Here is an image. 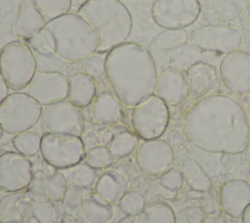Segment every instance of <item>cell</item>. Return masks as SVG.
Here are the masks:
<instances>
[{
    "instance_id": "6da1fadb",
    "label": "cell",
    "mask_w": 250,
    "mask_h": 223,
    "mask_svg": "<svg viewBox=\"0 0 250 223\" xmlns=\"http://www.w3.org/2000/svg\"><path fill=\"white\" fill-rule=\"evenodd\" d=\"M184 132L196 148L217 154L243 153L250 141V126L241 104L232 96L210 94L186 112Z\"/></svg>"
},
{
    "instance_id": "7a4b0ae2",
    "label": "cell",
    "mask_w": 250,
    "mask_h": 223,
    "mask_svg": "<svg viewBox=\"0 0 250 223\" xmlns=\"http://www.w3.org/2000/svg\"><path fill=\"white\" fill-rule=\"evenodd\" d=\"M106 79L112 92L128 108L154 94L157 68L150 51L136 42H124L105 55Z\"/></svg>"
},
{
    "instance_id": "3957f363",
    "label": "cell",
    "mask_w": 250,
    "mask_h": 223,
    "mask_svg": "<svg viewBox=\"0 0 250 223\" xmlns=\"http://www.w3.org/2000/svg\"><path fill=\"white\" fill-rule=\"evenodd\" d=\"M41 35L47 45L68 63L85 61L99 48L96 31L78 13L68 12L48 21Z\"/></svg>"
},
{
    "instance_id": "277c9868",
    "label": "cell",
    "mask_w": 250,
    "mask_h": 223,
    "mask_svg": "<svg viewBox=\"0 0 250 223\" xmlns=\"http://www.w3.org/2000/svg\"><path fill=\"white\" fill-rule=\"evenodd\" d=\"M77 13L88 21L99 37L97 53H107L124 43L131 33V14L119 0H86Z\"/></svg>"
},
{
    "instance_id": "5b68a950",
    "label": "cell",
    "mask_w": 250,
    "mask_h": 223,
    "mask_svg": "<svg viewBox=\"0 0 250 223\" xmlns=\"http://www.w3.org/2000/svg\"><path fill=\"white\" fill-rule=\"evenodd\" d=\"M0 72L9 89L23 90L36 72L33 53L26 42L14 40L2 47Z\"/></svg>"
},
{
    "instance_id": "8992f818",
    "label": "cell",
    "mask_w": 250,
    "mask_h": 223,
    "mask_svg": "<svg viewBox=\"0 0 250 223\" xmlns=\"http://www.w3.org/2000/svg\"><path fill=\"white\" fill-rule=\"evenodd\" d=\"M43 106L25 92L11 93L0 105V126L8 134L33 128L41 118Z\"/></svg>"
},
{
    "instance_id": "52a82bcc",
    "label": "cell",
    "mask_w": 250,
    "mask_h": 223,
    "mask_svg": "<svg viewBox=\"0 0 250 223\" xmlns=\"http://www.w3.org/2000/svg\"><path fill=\"white\" fill-rule=\"evenodd\" d=\"M40 153L46 163L62 170L83 161L86 152L81 137L46 132L41 138Z\"/></svg>"
},
{
    "instance_id": "ba28073f",
    "label": "cell",
    "mask_w": 250,
    "mask_h": 223,
    "mask_svg": "<svg viewBox=\"0 0 250 223\" xmlns=\"http://www.w3.org/2000/svg\"><path fill=\"white\" fill-rule=\"evenodd\" d=\"M168 106L156 95H151L132 110L131 124L135 134L143 140L160 138L169 123Z\"/></svg>"
},
{
    "instance_id": "9c48e42d",
    "label": "cell",
    "mask_w": 250,
    "mask_h": 223,
    "mask_svg": "<svg viewBox=\"0 0 250 223\" xmlns=\"http://www.w3.org/2000/svg\"><path fill=\"white\" fill-rule=\"evenodd\" d=\"M244 40L237 27L227 23H209L191 30L189 41L206 52L229 54L239 50Z\"/></svg>"
},
{
    "instance_id": "30bf717a",
    "label": "cell",
    "mask_w": 250,
    "mask_h": 223,
    "mask_svg": "<svg viewBox=\"0 0 250 223\" xmlns=\"http://www.w3.org/2000/svg\"><path fill=\"white\" fill-rule=\"evenodd\" d=\"M40 120L48 133L81 137L85 130V116L82 109L74 106L67 99L45 106Z\"/></svg>"
},
{
    "instance_id": "8fae6325",
    "label": "cell",
    "mask_w": 250,
    "mask_h": 223,
    "mask_svg": "<svg viewBox=\"0 0 250 223\" xmlns=\"http://www.w3.org/2000/svg\"><path fill=\"white\" fill-rule=\"evenodd\" d=\"M151 18L163 29H185L200 16L199 0H154Z\"/></svg>"
},
{
    "instance_id": "7c38bea8",
    "label": "cell",
    "mask_w": 250,
    "mask_h": 223,
    "mask_svg": "<svg viewBox=\"0 0 250 223\" xmlns=\"http://www.w3.org/2000/svg\"><path fill=\"white\" fill-rule=\"evenodd\" d=\"M219 74L226 88L234 95L250 93V53L236 50L222 60Z\"/></svg>"
},
{
    "instance_id": "4fadbf2b",
    "label": "cell",
    "mask_w": 250,
    "mask_h": 223,
    "mask_svg": "<svg viewBox=\"0 0 250 223\" xmlns=\"http://www.w3.org/2000/svg\"><path fill=\"white\" fill-rule=\"evenodd\" d=\"M34 171L27 156L18 152L0 155V190L7 193L24 191L32 180Z\"/></svg>"
},
{
    "instance_id": "5bb4252c",
    "label": "cell",
    "mask_w": 250,
    "mask_h": 223,
    "mask_svg": "<svg viewBox=\"0 0 250 223\" xmlns=\"http://www.w3.org/2000/svg\"><path fill=\"white\" fill-rule=\"evenodd\" d=\"M175 159L171 145L160 138L146 140L136 154L139 168L146 174L159 176L173 166Z\"/></svg>"
},
{
    "instance_id": "9a60e30c",
    "label": "cell",
    "mask_w": 250,
    "mask_h": 223,
    "mask_svg": "<svg viewBox=\"0 0 250 223\" xmlns=\"http://www.w3.org/2000/svg\"><path fill=\"white\" fill-rule=\"evenodd\" d=\"M67 88L68 79L62 72L36 70L32 79L23 90L45 107L51 103L67 99Z\"/></svg>"
},
{
    "instance_id": "2e32d148",
    "label": "cell",
    "mask_w": 250,
    "mask_h": 223,
    "mask_svg": "<svg viewBox=\"0 0 250 223\" xmlns=\"http://www.w3.org/2000/svg\"><path fill=\"white\" fill-rule=\"evenodd\" d=\"M154 95L159 97L167 106H178L189 96L187 76L183 71L168 67L157 76Z\"/></svg>"
},
{
    "instance_id": "e0dca14e",
    "label": "cell",
    "mask_w": 250,
    "mask_h": 223,
    "mask_svg": "<svg viewBox=\"0 0 250 223\" xmlns=\"http://www.w3.org/2000/svg\"><path fill=\"white\" fill-rule=\"evenodd\" d=\"M222 210L229 217L240 219L250 204V183L243 179H231L225 182L219 192Z\"/></svg>"
},
{
    "instance_id": "ac0fdd59",
    "label": "cell",
    "mask_w": 250,
    "mask_h": 223,
    "mask_svg": "<svg viewBox=\"0 0 250 223\" xmlns=\"http://www.w3.org/2000/svg\"><path fill=\"white\" fill-rule=\"evenodd\" d=\"M220 74L217 68L208 62H199L187 71L189 95L192 98H203L216 90L220 85Z\"/></svg>"
},
{
    "instance_id": "d6986e66",
    "label": "cell",
    "mask_w": 250,
    "mask_h": 223,
    "mask_svg": "<svg viewBox=\"0 0 250 223\" xmlns=\"http://www.w3.org/2000/svg\"><path fill=\"white\" fill-rule=\"evenodd\" d=\"M47 21L34 4L33 0H25L19 8L13 24V33L18 38L27 40L40 33Z\"/></svg>"
},
{
    "instance_id": "ffe728a7",
    "label": "cell",
    "mask_w": 250,
    "mask_h": 223,
    "mask_svg": "<svg viewBox=\"0 0 250 223\" xmlns=\"http://www.w3.org/2000/svg\"><path fill=\"white\" fill-rule=\"evenodd\" d=\"M200 14L210 23H225L245 11L244 0H200Z\"/></svg>"
},
{
    "instance_id": "44dd1931",
    "label": "cell",
    "mask_w": 250,
    "mask_h": 223,
    "mask_svg": "<svg viewBox=\"0 0 250 223\" xmlns=\"http://www.w3.org/2000/svg\"><path fill=\"white\" fill-rule=\"evenodd\" d=\"M129 191V179L121 170L106 168L100 174L94 192L113 205H117Z\"/></svg>"
},
{
    "instance_id": "7402d4cb",
    "label": "cell",
    "mask_w": 250,
    "mask_h": 223,
    "mask_svg": "<svg viewBox=\"0 0 250 223\" xmlns=\"http://www.w3.org/2000/svg\"><path fill=\"white\" fill-rule=\"evenodd\" d=\"M25 41L33 53L37 71L62 72L65 61L47 45L41 32Z\"/></svg>"
},
{
    "instance_id": "603a6c76",
    "label": "cell",
    "mask_w": 250,
    "mask_h": 223,
    "mask_svg": "<svg viewBox=\"0 0 250 223\" xmlns=\"http://www.w3.org/2000/svg\"><path fill=\"white\" fill-rule=\"evenodd\" d=\"M122 104L113 92L104 91L96 96L92 106L94 120L102 125L116 123L122 115Z\"/></svg>"
},
{
    "instance_id": "cb8c5ba5",
    "label": "cell",
    "mask_w": 250,
    "mask_h": 223,
    "mask_svg": "<svg viewBox=\"0 0 250 223\" xmlns=\"http://www.w3.org/2000/svg\"><path fill=\"white\" fill-rule=\"evenodd\" d=\"M97 96L96 81L84 72L75 73L68 80L67 100L83 109L90 106Z\"/></svg>"
},
{
    "instance_id": "d4e9b609",
    "label": "cell",
    "mask_w": 250,
    "mask_h": 223,
    "mask_svg": "<svg viewBox=\"0 0 250 223\" xmlns=\"http://www.w3.org/2000/svg\"><path fill=\"white\" fill-rule=\"evenodd\" d=\"M83 218L87 223H109L115 213L114 205L96 192H88L83 201Z\"/></svg>"
},
{
    "instance_id": "484cf974",
    "label": "cell",
    "mask_w": 250,
    "mask_h": 223,
    "mask_svg": "<svg viewBox=\"0 0 250 223\" xmlns=\"http://www.w3.org/2000/svg\"><path fill=\"white\" fill-rule=\"evenodd\" d=\"M207 53L190 41L171 50L168 56L170 67L181 71H188L192 66L199 62H207Z\"/></svg>"
},
{
    "instance_id": "4316f807",
    "label": "cell",
    "mask_w": 250,
    "mask_h": 223,
    "mask_svg": "<svg viewBox=\"0 0 250 223\" xmlns=\"http://www.w3.org/2000/svg\"><path fill=\"white\" fill-rule=\"evenodd\" d=\"M61 172L64 176L67 184L71 182L76 183L88 192L95 190L97 180L100 176L98 175V170L88 165L85 161H81L80 163L69 168L62 169Z\"/></svg>"
},
{
    "instance_id": "83f0119b",
    "label": "cell",
    "mask_w": 250,
    "mask_h": 223,
    "mask_svg": "<svg viewBox=\"0 0 250 223\" xmlns=\"http://www.w3.org/2000/svg\"><path fill=\"white\" fill-rule=\"evenodd\" d=\"M137 135L128 129H122L113 132L110 141L104 145L112 156L115 158H123L130 156L137 148Z\"/></svg>"
},
{
    "instance_id": "f1b7e54d",
    "label": "cell",
    "mask_w": 250,
    "mask_h": 223,
    "mask_svg": "<svg viewBox=\"0 0 250 223\" xmlns=\"http://www.w3.org/2000/svg\"><path fill=\"white\" fill-rule=\"evenodd\" d=\"M182 172L187 184L195 192L205 193L211 188V180L200 164L192 158L187 159L182 166Z\"/></svg>"
},
{
    "instance_id": "f546056e",
    "label": "cell",
    "mask_w": 250,
    "mask_h": 223,
    "mask_svg": "<svg viewBox=\"0 0 250 223\" xmlns=\"http://www.w3.org/2000/svg\"><path fill=\"white\" fill-rule=\"evenodd\" d=\"M88 191L77 185L76 183H68L66 191L62 200V205L63 212L81 220L83 218L82 206L85 196Z\"/></svg>"
},
{
    "instance_id": "4dcf8cb0",
    "label": "cell",
    "mask_w": 250,
    "mask_h": 223,
    "mask_svg": "<svg viewBox=\"0 0 250 223\" xmlns=\"http://www.w3.org/2000/svg\"><path fill=\"white\" fill-rule=\"evenodd\" d=\"M136 223H176V216L168 203L155 202L137 215Z\"/></svg>"
},
{
    "instance_id": "1f68e13d",
    "label": "cell",
    "mask_w": 250,
    "mask_h": 223,
    "mask_svg": "<svg viewBox=\"0 0 250 223\" xmlns=\"http://www.w3.org/2000/svg\"><path fill=\"white\" fill-rule=\"evenodd\" d=\"M189 41V35L185 29H164L150 43L155 50H173Z\"/></svg>"
},
{
    "instance_id": "d6a6232c",
    "label": "cell",
    "mask_w": 250,
    "mask_h": 223,
    "mask_svg": "<svg viewBox=\"0 0 250 223\" xmlns=\"http://www.w3.org/2000/svg\"><path fill=\"white\" fill-rule=\"evenodd\" d=\"M24 191L9 193L0 200V223H7L12 221L23 222L22 216L20 212L18 202L25 198Z\"/></svg>"
},
{
    "instance_id": "836d02e7",
    "label": "cell",
    "mask_w": 250,
    "mask_h": 223,
    "mask_svg": "<svg viewBox=\"0 0 250 223\" xmlns=\"http://www.w3.org/2000/svg\"><path fill=\"white\" fill-rule=\"evenodd\" d=\"M41 138L39 134L33 131H24L16 134L13 138V146L16 151L25 156H33L41 148Z\"/></svg>"
},
{
    "instance_id": "e575fe53",
    "label": "cell",
    "mask_w": 250,
    "mask_h": 223,
    "mask_svg": "<svg viewBox=\"0 0 250 223\" xmlns=\"http://www.w3.org/2000/svg\"><path fill=\"white\" fill-rule=\"evenodd\" d=\"M43 185L50 201H62L66 191L67 182L61 170L55 169L54 171L44 175Z\"/></svg>"
},
{
    "instance_id": "d590c367",
    "label": "cell",
    "mask_w": 250,
    "mask_h": 223,
    "mask_svg": "<svg viewBox=\"0 0 250 223\" xmlns=\"http://www.w3.org/2000/svg\"><path fill=\"white\" fill-rule=\"evenodd\" d=\"M33 2L48 22L68 13L72 0H33Z\"/></svg>"
},
{
    "instance_id": "8d00e7d4",
    "label": "cell",
    "mask_w": 250,
    "mask_h": 223,
    "mask_svg": "<svg viewBox=\"0 0 250 223\" xmlns=\"http://www.w3.org/2000/svg\"><path fill=\"white\" fill-rule=\"evenodd\" d=\"M84 161L96 170L108 168L114 161V157L105 146H97L85 153Z\"/></svg>"
},
{
    "instance_id": "74e56055",
    "label": "cell",
    "mask_w": 250,
    "mask_h": 223,
    "mask_svg": "<svg viewBox=\"0 0 250 223\" xmlns=\"http://www.w3.org/2000/svg\"><path fill=\"white\" fill-rule=\"evenodd\" d=\"M118 208L127 216H137L146 207V201L143 195L137 191H128L117 204Z\"/></svg>"
},
{
    "instance_id": "f35d334b",
    "label": "cell",
    "mask_w": 250,
    "mask_h": 223,
    "mask_svg": "<svg viewBox=\"0 0 250 223\" xmlns=\"http://www.w3.org/2000/svg\"><path fill=\"white\" fill-rule=\"evenodd\" d=\"M83 72L92 77L95 81H101L106 77L105 56L98 53L90 56L84 61Z\"/></svg>"
},
{
    "instance_id": "ab89813d",
    "label": "cell",
    "mask_w": 250,
    "mask_h": 223,
    "mask_svg": "<svg viewBox=\"0 0 250 223\" xmlns=\"http://www.w3.org/2000/svg\"><path fill=\"white\" fill-rule=\"evenodd\" d=\"M158 181L160 186H162L164 189L176 193L183 188L185 178L182 170L172 166L166 172L159 175Z\"/></svg>"
},
{
    "instance_id": "60d3db41",
    "label": "cell",
    "mask_w": 250,
    "mask_h": 223,
    "mask_svg": "<svg viewBox=\"0 0 250 223\" xmlns=\"http://www.w3.org/2000/svg\"><path fill=\"white\" fill-rule=\"evenodd\" d=\"M44 174L41 170L34 172L33 177L27 188L24 190V193L28 199L33 201H50L43 185Z\"/></svg>"
},
{
    "instance_id": "b9f144b4",
    "label": "cell",
    "mask_w": 250,
    "mask_h": 223,
    "mask_svg": "<svg viewBox=\"0 0 250 223\" xmlns=\"http://www.w3.org/2000/svg\"><path fill=\"white\" fill-rule=\"evenodd\" d=\"M33 216L39 223H54L53 201H33Z\"/></svg>"
},
{
    "instance_id": "7bdbcfd3",
    "label": "cell",
    "mask_w": 250,
    "mask_h": 223,
    "mask_svg": "<svg viewBox=\"0 0 250 223\" xmlns=\"http://www.w3.org/2000/svg\"><path fill=\"white\" fill-rule=\"evenodd\" d=\"M199 206L205 211L207 215H220L221 211H223L220 205L219 198H216L212 194H209L206 197H204L200 201Z\"/></svg>"
},
{
    "instance_id": "ee69618b",
    "label": "cell",
    "mask_w": 250,
    "mask_h": 223,
    "mask_svg": "<svg viewBox=\"0 0 250 223\" xmlns=\"http://www.w3.org/2000/svg\"><path fill=\"white\" fill-rule=\"evenodd\" d=\"M207 214L199 205H191L186 210L188 223H203Z\"/></svg>"
},
{
    "instance_id": "f6af8a7d",
    "label": "cell",
    "mask_w": 250,
    "mask_h": 223,
    "mask_svg": "<svg viewBox=\"0 0 250 223\" xmlns=\"http://www.w3.org/2000/svg\"><path fill=\"white\" fill-rule=\"evenodd\" d=\"M18 206L22 216L23 222H26L31 217H33V201L25 197L18 202Z\"/></svg>"
},
{
    "instance_id": "bcb514c9",
    "label": "cell",
    "mask_w": 250,
    "mask_h": 223,
    "mask_svg": "<svg viewBox=\"0 0 250 223\" xmlns=\"http://www.w3.org/2000/svg\"><path fill=\"white\" fill-rule=\"evenodd\" d=\"M63 209L62 205V201H53V220L54 223H62Z\"/></svg>"
},
{
    "instance_id": "7dc6e473",
    "label": "cell",
    "mask_w": 250,
    "mask_h": 223,
    "mask_svg": "<svg viewBox=\"0 0 250 223\" xmlns=\"http://www.w3.org/2000/svg\"><path fill=\"white\" fill-rule=\"evenodd\" d=\"M9 95V87L0 72V105Z\"/></svg>"
},
{
    "instance_id": "c3c4849f",
    "label": "cell",
    "mask_w": 250,
    "mask_h": 223,
    "mask_svg": "<svg viewBox=\"0 0 250 223\" xmlns=\"http://www.w3.org/2000/svg\"><path fill=\"white\" fill-rule=\"evenodd\" d=\"M203 223H226V219L220 215H207Z\"/></svg>"
},
{
    "instance_id": "681fc988",
    "label": "cell",
    "mask_w": 250,
    "mask_h": 223,
    "mask_svg": "<svg viewBox=\"0 0 250 223\" xmlns=\"http://www.w3.org/2000/svg\"><path fill=\"white\" fill-rule=\"evenodd\" d=\"M62 223H82V221L77 219V218H74V217H72V216H70L66 213H63Z\"/></svg>"
},
{
    "instance_id": "f907efd6",
    "label": "cell",
    "mask_w": 250,
    "mask_h": 223,
    "mask_svg": "<svg viewBox=\"0 0 250 223\" xmlns=\"http://www.w3.org/2000/svg\"><path fill=\"white\" fill-rule=\"evenodd\" d=\"M240 219L241 223H250V204L245 208Z\"/></svg>"
},
{
    "instance_id": "816d5d0a",
    "label": "cell",
    "mask_w": 250,
    "mask_h": 223,
    "mask_svg": "<svg viewBox=\"0 0 250 223\" xmlns=\"http://www.w3.org/2000/svg\"><path fill=\"white\" fill-rule=\"evenodd\" d=\"M244 3H245V10L247 11V14L250 20V0H244Z\"/></svg>"
},
{
    "instance_id": "f5cc1de1",
    "label": "cell",
    "mask_w": 250,
    "mask_h": 223,
    "mask_svg": "<svg viewBox=\"0 0 250 223\" xmlns=\"http://www.w3.org/2000/svg\"><path fill=\"white\" fill-rule=\"evenodd\" d=\"M3 132H4V131H3L2 127L0 126V139H1V138H2V136H3Z\"/></svg>"
},
{
    "instance_id": "db71d44e",
    "label": "cell",
    "mask_w": 250,
    "mask_h": 223,
    "mask_svg": "<svg viewBox=\"0 0 250 223\" xmlns=\"http://www.w3.org/2000/svg\"><path fill=\"white\" fill-rule=\"evenodd\" d=\"M7 223H24V222H19V221H12V222H7Z\"/></svg>"
},
{
    "instance_id": "11a10c76",
    "label": "cell",
    "mask_w": 250,
    "mask_h": 223,
    "mask_svg": "<svg viewBox=\"0 0 250 223\" xmlns=\"http://www.w3.org/2000/svg\"><path fill=\"white\" fill-rule=\"evenodd\" d=\"M1 53H2V48L0 47V58H1Z\"/></svg>"
},
{
    "instance_id": "9f6ffc18",
    "label": "cell",
    "mask_w": 250,
    "mask_h": 223,
    "mask_svg": "<svg viewBox=\"0 0 250 223\" xmlns=\"http://www.w3.org/2000/svg\"><path fill=\"white\" fill-rule=\"evenodd\" d=\"M226 223H227V221H226Z\"/></svg>"
}]
</instances>
